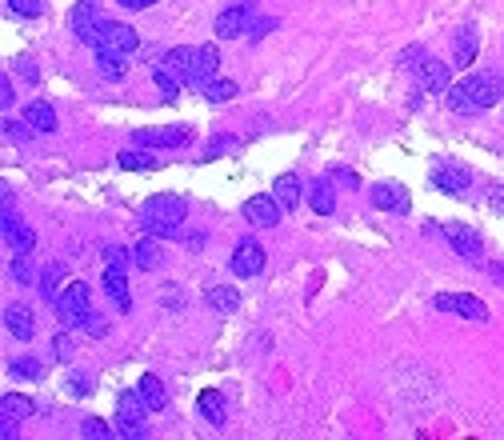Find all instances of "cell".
Wrapping results in <instances>:
<instances>
[{"instance_id":"cell-24","label":"cell","mask_w":504,"mask_h":440,"mask_svg":"<svg viewBox=\"0 0 504 440\" xmlns=\"http://www.w3.org/2000/svg\"><path fill=\"white\" fill-rule=\"evenodd\" d=\"M309 204H312V212H320V217H332V212H337V196H332L329 177H320L309 185Z\"/></svg>"},{"instance_id":"cell-15","label":"cell","mask_w":504,"mask_h":440,"mask_svg":"<svg viewBox=\"0 0 504 440\" xmlns=\"http://www.w3.org/2000/svg\"><path fill=\"white\" fill-rule=\"evenodd\" d=\"M217 68H220V53H217V45H201L192 53V73H189V84H196V89H204V84L217 76Z\"/></svg>"},{"instance_id":"cell-17","label":"cell","mask_w":504,"mask_h":440,"mask_svg":"<svg viewBox=\"0 0 504 440\" xmlns=\"http://www.w3.org/2000/svg\"><path fill=\"white\" fill-rule=\"evenodd\" d=\"M272 196H277L280 201V209L285 212H296L301 209V177H296V172H280L277 180H272Z\"/></svg>"},{"instance_id":"cell-3","label":"cell","mask_w":504,"mask_h":440,"mask_svg":"<svg viewBox=\"0 0 504 440\" xmlns=\"http://www.w3.org/2000/svg\"><path fill=\"white\" fill-rule=\"evenodd\" d=\"M56 316H61L64 329H81V324H89V316H92L89 284L73 280L64 292H56Z\"/></svg>"},{"instance_id":"cell-21","label":"cell","mask_w":504,"mask_h":440,"mask_svg":"<svg viewBox=\"0 0 504 440\" xmlns=\"http://www.w3.org/2000/svg\"><path fill=\"white\" fill-rule=\"evenodd\" d=\"M416 76H421V89L424 92H448L452 84H448V68L440 65V60H429L424 56V65L416 68Z\"/></svg>"},{"instance_id":"cell-48","label":"cell","mask_w":504,"mask_h":440,"mask_svg":"<svg viewBox=\"0 0 504 440\" xmlns=\"http://www.w3.org/2000/svg\"><path fill=\"white\" fill-rule=\"evenodd\" d=\"M124 8H132V13H144V8H152L157 4V0H121Z\"/></svg>"},{"instance_id":"cell-38","label":"cell","mask_w":504,"mask_h":440,"mask_svg":"<svg viewBox=\"0 0 504 440\" xmlns=\"http://www.w3.org/2000/svg\"><path fill=\"white\" fill-rule=\"evenodd\" d=\"M68 393H73V396H89L92 393V376L73 373V376H68Z\"/></svg>"},{"instance_id":"cell-36","label":"cell","mask_w":504,"mask_h":440,"mask_svg":"<svg viewBox=\"0 0 504 440\" xmlns=\"http://www.w3.org/2000/svg\"><path fill=\"white\" fill-rule=\"evenodd\" d=\"M13 276L21 284H32V264H29V253H16V261H13Z\"/></svg>"},{"instance_id":"cell-22","label":"cell","mask_w":504,"mask_h":440,"mask_svg":"<svg viewBox=\"0 0 504 440\" xmlns=\"http://www.w3.org/2000/svg\"><path fill=\"white\" fill-rule=\"evenodd\" d=\"M24 125L32 128V133H56V112L48 100H32L29 108H24Z\"/></svg>"},{"instance_id":"cell-9","label":"cell","mask_w":504,"mask_h":440,"mask_svg":"<svg viewBox=\"0 0 504 440\" xmlns=\"http://www.w3.org/2000/svg\"><path fill=\"white\" fill-rule=\"evenodd\" d=\"M192 141L189 128H141V133H132V144H141V149H184V144Z\"/></svg>"},{"instance_id":"cell-13","label":"cell","mask_w":504,"mask_h":440,"mask_svg":"<svg viewBox=\"0 0 504 440\" xmlns=\"http://www.w3.org/2000/svg\"><path fill=\"white\" fill-rule=\"evenodd\" d=\"M280 201L277 196H249L244 201V220L256 224V229H277L280 224Z\"/></svg>"},{"instance_id":"cell-30","label":"cell","mask_w":504,"mask_h":440,"mask_svg":"<svg viewBox=\"0 0 504 440\" xmlns=\"http://www.w3.org/2000/svg\"><path fill=\"white\" fill-rule=\"evenodd\" d=\"M0 417H4V420H24V417H32V401H29V396H16V393L0 396Z\"/></svg>"},{"instance_id":"cell-27","label":"cell","mask_w":504,"mask_h":440,"mask_svg":"<svg viewBox=\"0 0 504 440\" xmlns=\"http://www.w3.org/2000/svg\"><path fill=\"white\" fill-rule=\"evenodd\" d=\"M236 92H241V84H236V81H225V76H212V81L201 89V97H204V100H212V105H225V100H233Z\"/></svg>"},{"instance_id":"cell-23","label":"cell","mask_w":504,"mask_h":440,"mask_svg":"<svg viewBox=\"0 0 504 440\" xmlns=\"http://www.w3.org/2000/svg\"><path fill=\"white\" fill-rule=\"evenodd\" d=\"M132 261H136V269H144V272H157L160 264H165V253H160L157 237H149V232H144V240L132 248Z\"/></svg>"},{"instance_id":"cell-26","label":"cell","mask_w":504,"mask_h":440,"mask_svg":"<svg viewBox=\"0 0 504 440\" xmlns=\"http://www.w3.org/2000/svg\"><path fill=\"white\" fill-rule=\"evenodd\" d=\"M209 308L212 313H236L241 308V292L236 289H228V284H217V289H209Z\"/></svg>"},{"instance_id":"cell-7","label":"cell","mask_w":504,"mask_h":440,"mask_svg":"<svg viewBox=\"0 0 504 440\" xmlns=\"http://www.w3.org/2000/svg\"><path fill=\"white\" fill-rule=\"evenodd\" d=\"M432 308H437V313H457V316L476 321V324L489 321V308H484L476 297H468V292H440V297L432 300Z\"/></svg>"},{"instance_id":"cell-20","label":"cell","mask_w":504,"mask_h":440,"mask_svg":"<svg viewBox=\"0 0 504 440\" xmlns=\"http://www.w3.org/2000/svg\"><path fill=\"white\" fill-rule=\"evenodd\" d=\"M105 292H108V300L116 305V313H128V308H132V297H128L124 269H113V264H108V269H105Z\"/></svg>"},{"instance_id":"cell-10","label":"cell","mask_w":504,"mask_h":440,"mask_svg":"<svg viewBox=\"0 0 504 440\" xmlns=\"http://www.w3.org/2000/svg\"><path fill=\"white\" fill-rule=\"evenodd\" d=\"M372 204H377L380 212H408L413 209V201H408V188L397 185V180H377V185L369 188Z\"/></svg>"},{"instance_id":"cell-6","label":"cell","mask_w":504,"mask_h":440,"mask_svg":"<svg viewBox=\"0 0 504 440\" xmlns=\"http://www.w3.org/2000/svg\"><path fill=\"white\" fill-rule=\"evenodd\" d=\"M141 48V37H136L132 24H121V21H105L100 24V45L97 53H116V56H128Z\"/></svg>"},{"instance_id":"cell-4","label":"cell","mask_w":504,"mask_h":440,"mask_svg":"<svg viewBox=\"0 0 504 440\" xmlns=\"http://www.w3.org/2000/svg\"><path fill=\"white\" fill-rule=\"evenodd\" d=\"M149 404H144V396L136 393H124L121 401H116V433L128 436V440H141L149 436Z\"/></svg>"},{"instance_id":"cell-31","label":"cell","mask_w":504,"mask_h":440,"mask_svg":"<svg viewBox=\"0 0 504 440\" xmlns=\"http://www.w3.org/2000/svg\"><path fill=\"white\" fill-rule=\"evenodd\" d=\"M97 68H100V76H105V81H121V76H124V56L97 53Z\"/></svg>"},{"instance_id":"cell-46","label":"cell","mask_w":504,"mask_h":440,"mask_svg":"<svg viewBox=\"0 0 504 440\" xmlns=\"http://www.w3.org/2000/svg\"><path fill=\"white\" fill-rule=\"evenodd\" d=\"M84 329H89L92 336H105V332H108V324H105V316H97V313H92V316H89V324H84Z\"/></svg>"},{"instance_id":"cell-39","label":"cell","mask_w":504,"mask_h":440,"mask_svg":"<svg viewBox=\"0 0 504 440\" xmlns=\"http://www.w3.org/2000/svg\"><path fill=\"white\" fill-rule=\"evenodd\" d=\"M128 256H132L128 248H116V245H108V248H105V261L113 264V269H128Z\"/></svg>"},{"instance_id":"cell-29","label":"cell","mask_w":504,"mask_h":440,"mask_svg":"<svg viewBox=\"0 0 504 440\" xmlns=\"http://www.w3.org/2000/svg\"><path fill=\"white\" fill-rule=\"evenodd\" d=\"M116 160H121V168H128V172H152L157 168V157H152L149 149H141V144H136V149H124Z\"/></svg>"},{"instance_id":"cell-49","label":"cell","mask_w":504,"mask_h":440,"mask_svg":"<svg viewBox=\"0 0 504 440\" xmlns=\"http://www.w3.org/2000/svg\"><path fill=\"white\" fill-rule=\"evenodd\" d=\"M0 436H4V440H13V436H16V425H13V420H4V428H0Z\"/></svg>"},{"instance_id":"cell-11","label":"cell","mask_w":504,"mask_h":440,"mask_svg":"<svg viewBox=\"0 0 504 440\" xmlns=\"http://www.w3.org/2000/svg\"><path fill=\"white\" fill-rule=\"evenodd\" d=\"M444 237H448V245L457 248L465 261H481L484 256V240H481V232L476 229H468V224H444Z\"/></svg>"},{"instance_id":"cell-35","label":"cell","mask_w":504,"mask_h":440,"mask_svg":"<svg viewBox=\"0 0 504 440\" xmlns=\"http://www.w3.org/2000/svg\"><path fill=\"white\" fill-rule=\"evenodd\" d=\"M8 8H13L16 16H29V21L45 13V4H40V0H8Z\"/></svg>"},{"instance_id":"cell-18","label":"cell","mask_w":504,"mask_h":440,"mask_svg":"<svg viewBox=\"0 0 504 440\" xmlns=\"http://www.w3.org/2000/svg\"><path fill=\"white\" fill-rule=\"evenodd\" d=\"M4 329L16 336V341H32L37 336V321H32L29 305H8L4 308Z\"/></svg>"},{"instance_id":"cell-44","label":"cell","mask_w":504,"mask_h":440,"mask_svg":"<svg viewBox=\"0 0 504 440\" xmlns=\"http://www.w3.org/2000/svg\"><path fill=\"white\" fill-rule=\"evenodd\" d=\"M0 105H4V108L16 105V100H13V81H8V76H0Z\"/></svg>"},{"instance_id":"cell-16","label":"cell","mask_w":504,"mask_h":440,"mask_svg":"<svg viewBox=\"0 0 504 440\" xmlns=\"http://www.w3.org/2000/svg\"><path fill=\"white\" fill-rule=\"evenodd\" d=\"M196 409H201V417L209 420L212 428L228 425V404H225V393H220V388H204V393L196 396Z\"/></svg>"},{"instance_id":"cell-8","label":"cell","mask_w":504,"mask_h":440,"mask_svg":"<svg viewBox=\"0 0 504 440\" xmlns=\"http://www.w3.org/2000/svg\"><path fill=\"white\" fill-rule=\"evenodd\" d=\"M68 24H73V32H76V40L81 45H89V48H97L100 45V16H97V8L89 4V0H81V4H73V13H68Z\"/></svg>"},{"instance_id":"cell-28","label":"cell","mask_w":504,"mask_h":440,"mask_svg":"<svg viewBox=\"0 0 504 440\" xmlns=\"http://www.w3.org/2000/svg\"><path fill=\"white\" fill-rule=\"evenodd\" d=\"M452 56H457L460 68H468L476 60V29L473 24H465V29L457 32V48H452Z\"/></svg>"},{"instance_id":"cell-43","label":"cell","mask_w":504,"mask_h":440,"mask_svg":"<svg viewBox=\"0 0 504 440\" xmlns=\"http://www.w3.org/2000/svg\"><path fill=\"white\" fill-rule=\"evenodd\" d=\"M329 180H332V185H345V188H356V177H353V172H345V168H332V172H329Z\"/></svg>"},{"instance_id":"cell-33","label":"cell","mask_w":504,"mask_h":440,"mask_svg":"<svg viewBox=\"0 0 504 440\" xmlns=\"http://www.w3.org/2000/svg\"><path fill=\"white\" fill-rule=\"evenodd\" d=\"M397 65H400V68H405V73H416V68H421V65H424V48H421V45H413V48H405V53H400V56H397Z\"/></svg>"},{"instance_id":"cell-2","label":"cell","mask_w":504,"mask_h":440,"mask_svg":"<svg viewBox=\"0 0 504 440\" xmlns=\"http://www.w3.org/2000/svg\"><path fill=\"white\" fill-rule=\"evenodd\" d=\"M189 217V201L176 193H157L141 212V224L149 237L168 240V237H181V224Z\"/></svg>"},{"instance_id":"cell-47","label":"cell","mask_w":504,"mask_h":440,"mask_svg":"<svg viewBox=\"0 0 504 440\" xmlns=\"http://www.w3.org/2000/svg\"><path fill=\"white\" fill-rule=\"evenodd\" d=\"M53 349H56V357H61V360H68V352H73V341H68V336H56Z\"/></svg>"},{"instance_id":"cell-5","label":"cell","mask_w":504,"mask_h":440,"mask_svg":"<svg viewBox=\"0 0 504 440\" xmlns=\"http://www.w3.org/2000/svg\"><path fill=\"white\" fill-rule=\"evenodd\" d=\"M252 13H256V0H233V4H228L225 13L217 16L212 32H217L220 40H241V37H249V29H252Z\"/></svg>"},{"instance_id":"cell-14","label":"cell","mask_w":504,"mask_h":440,"mask_svg":"<svg viewBox=\"0 0 504 440\" xmlns=\"http://www.w3.org/2000/svg\"><path fill=\"white\" fill-rule=\"evenodd\" d=\"M228 269L236 276H256L264 269V248L256 245V240H241V245L233 248V261H228Z\"/></svg>"},{"instance_id":"cell-19","label":"cell","mask_w":504,"mask_h":440,"mask_svg":"<svg viewBox=\"0 0 504 440\" xmlns=\"http://www.w3.org/2000/svg\"><path fill=\"white\" fill-rule=\"evenodd\" d=\"M4 240H8V248H13V253H32V245H37V232L24 229V224L13 217V209H8V204H4Z\"/></svg>"},{"instance_id":"cell-25","label":"cell","mask_w":504,"mask_h":440,"mask_svg":"<svg viewBox=\"0 0 504 440\" xmlns=\"http://www.w3.org/2000/svg\"><path fill=\"white\" fill-rule=\"evenodd\" d=\"M136 393L144 396V404H149L152 412H160L168 404V393H165V381H160V376H141V384H136Z\"/></svg>"},{"instance_id":"cell-41","label":"cell","mask_w":504,"mask_h":440,"mask_svg":"<svg viewBox=\"0 0 504 440\" xmlns=\"http://www.w3.org/2000/svg\"><path fill=\"white\" fill-rule=\"evenodd\" d=\"M272 29H277V16H261V21H252L249 37H252V40H261L264 32H272Z\"/></svg>"},{"instance_id":"cell-32","label":"cell","mask_w":504,"mask_h":440,"mask_svg":"<svg viewBox=\"0 0 504 440\" xmlns=\"http://www.w3.org/2000/svg\"><path fill=\"white\" fill-rule=\"evenodd\" d=\"M40 373H45V365H40L37 357H21V360H13V376H24V381H37Z\"/></svg>"},{"instance_id":"cell-34","label":"cell","mask_w":504,"mask_h":440,"mask_svg":"<svg viewBox=\"0 0 504 440\" xmlns=\"http://www.w3.org/2000/svg\"><path fill=\"white\" fill-rule=\"evenodd\" d=\"M56 284H61V264H48V269L40 272V297L48 300V292L56 297Z\"/></svg>"},{"instance_id":"cell-45","label":"cell","mask_w":504,"mask_h":440,"mask_svg":"<svg viewBox=\"0 0 504 440\" xmlns=\"http://www.w3.org/2000/svg\"><path fill=\"white\" fill-rule=\"evenodd\" d=\"M228 144H233V141H228V136H220V141H212V144H209V149H204V160H212V157H220V152H225V149H228Z\"/></svg>"},{"instance_id":"cell-37","label":"cell","mask_w":504,"mask_h":440,"mask_svg":"<svg viewBox=\"0 0 504 440\" xmlns=\"http://www.w3.org/2000/svg\"><path fill=\"white\" fill-rule=\"evenodd\" d=\"M13 68H21V76H24L29 84H37V81H40V68H37V60H32V56H16V65H13Z\"/></svg>"},{"instance_id":"cell-1","label":"cell","mask_w":504,"mask_h":440,"mask_svg":"<svg viewBox=\"0 0 504 440\" xmlns=\"http://www.w3.org/2000/svg\"><path fill=\"white\" fill-rule=\"evenodd\" d=\"M504 97V81L497 73H468L460 84L448 89V108L460 116H473V112L492 108Z\"/></svg>"},{"instance_id":"cell-12","label":"cell","mask_w":504,"mask_h":440,"mask_svg":"<svg viewBox=\"0 0 504 440\" xmlns=\"http://www.w3.org/2000/svg\"><path fill=\"white\" fill-rule=\"evenodd\" d=\"M429 180L440 188V193H448V196L465 193V188L473 185L468 168H465V165H452V160H437V165H432V177H429Z\"/></svg>"},{"instance_id":"cell-40","label":"cell","mask_w":504,"mask_h":440,"mask_svg":"<svg viewBox=\"0 0 504 440\" xmlns=\"http://www.w3.org/2000/svg\"><path fill=\"white\" fill-rule=\"evenodd\" d=\"M32 128L29 125H16V120H4V141H29Z\"/></svg>"},{"instance_id":"cell-42","label":"cell","mask_w":504,"mask_h":440,"mask_svg":"<svg viewBox=\"0 0 504 440\" xmlns=\"http://www.w3.org/2000/svg\"><path fill=\"white\" fill-rule=\"evenodd\" d=\"M84 436H92V440H100V436H108V425L100 417H89V425H84Z\"/></svg>"}]
</instances>
